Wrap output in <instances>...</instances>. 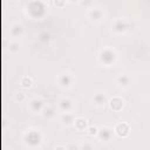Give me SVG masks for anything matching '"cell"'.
<instances>
[{"instance_id": "obj_1", "label": "cell", "mask_w": 150, "mask_h": 150, "mask_svg": "<svg viewBox=\"0 0 150 150\" xmlns=\"http://www.w3.org/2000/svg\"><path fill=\"white\" fill-rule=\"evenodd\" d=\"M116 131H117L118 135L125 136V135L128 134V131H129V128H128V125H127L125 123H122V124H118V125L116 127Z\"/></svg>"}]
</instances>
